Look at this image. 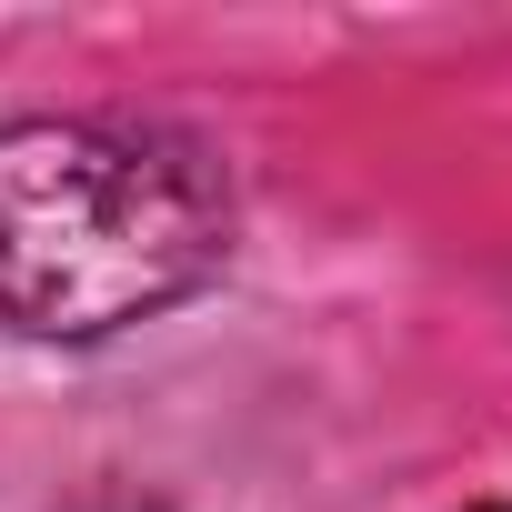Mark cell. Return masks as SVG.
<instances>
[{
  "instance_id": "1",
  "label": "cell",
  "mask_w": 512,
  "mask_h": 512,
  "mask_svg": "<svg viewBox=\"0 0 512 512\" xmlns=\"http://www.w3.org/2000/svg\"><path fill=\"white\" fill-rule=\"evenodd\" d=\"M231 262V191L201 141L101 111L0 121V322L101 342Z\"/></svg>"
},
{
  "instance_id": "2",
  "label": "cell",
  "mask_w": 512,
  "mask_h": 512,
  "mask_svg": "<svg viewBox=\"0 0 512 512\" xmlns=\"http://www.w3.org/2000/svg\"><path fill=\"white\" fill-rule=\"evenodd\" d=\"M482 512H512V502H482Z\"/></svg>"
}]
</instances>
